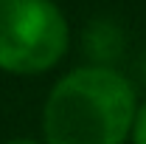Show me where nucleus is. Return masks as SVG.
Returning <instances> with one entry per match:
<instances>
[{
    "mask_svg": "<svg viewBox=\"0 0 146 144\" xmlns=\"http://www.w3.org/2000/svg\"><path fill=\"white\" fill-rule=\"evenodd\" d=\"M138 102L135 82L121 68L73 65L45 93L36 139L42 144H127Z\"/></svg>",
    "mask_w": 146,
    "mask_h": 144,
    "instance_id": "obj_1",
    "label": "nucleus"
},
{
    "mask_svg": "<svg viewBox=\"0 0 146 144\" xmlns=\"http://www.w3.org/2000/svg\"><path fill=\"white\" fill-rule=\"evenodd\" d=\"M70 20L56 0H0V73L45 76L70 54Z\"/></svg>",
    "mask_w": 146,
    "mask_h": 144,
    "instance_id": "obj_2",
    "label": "nucleus"
},
{
    "mask_svg": "<svg viewBox=\"0 0 146 144\" xmlns=\"http://www.w3.org/2000/svg\"><path fill=\"white\" fill-rule=\"evenodd\" d=\"M127 144H146V99L138 102V110H135V119H132V130H129Z\"/></svg>",
    "mask_w": 146,
    "mask_h": 144,
    "instance_id": "obj_3",
    "label": "nucleus"
},
{
    "mask_svg": "<svg viewBox=\"0 0 146 144\" xmlns=\"http://www.w3.org/2000/svg\"><path fill=\"white\" fill-rule=\"evenodd\" d=\"M0 144H42L36 136H14V139H6V141H0Z\"/></svg>",
    "mask_w": 146,
    "mask_h": 144,
    "instance_id": "obj_4",
    "label": "nucleus"
}]
</instances>
